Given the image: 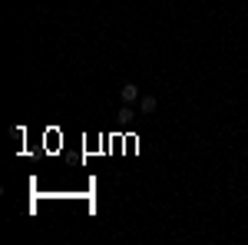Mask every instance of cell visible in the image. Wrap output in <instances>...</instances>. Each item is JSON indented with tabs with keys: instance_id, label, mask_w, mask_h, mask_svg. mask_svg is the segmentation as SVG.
I'll use <instances>...</instances> for the list:
<instances>
[{
	"instance_id": "cell-1",
	"label": "cell",
	"mask_w": 248,
	"mask_h": 245,
	"mask_svg": "<svg viewBox=\"0 0 248 245\" xmlns=\"http://www.w3.org/2000/svg\"><path fill=\"white\" fill-rule=\"evenodd\" d=\"M119 96H123V103H136V99H139V86H136V83H123Z\"/></svg>"
},
{
	"instance_id": "cell-2",
	"label": "cell",
	"mask_w": 248,
	"mask_h": 245,
	"mask_svg": "<svg viewBox=\"0 0 248 245\" xmlns=\"http://www.w3.org/2000/svg\"><path fill=\"white\" fill-rule=\"evenodd\" d=\"M155 106H159V99H155V96H139V113H142V116L155 113Z\"/></svg>"
}]
</instances>
